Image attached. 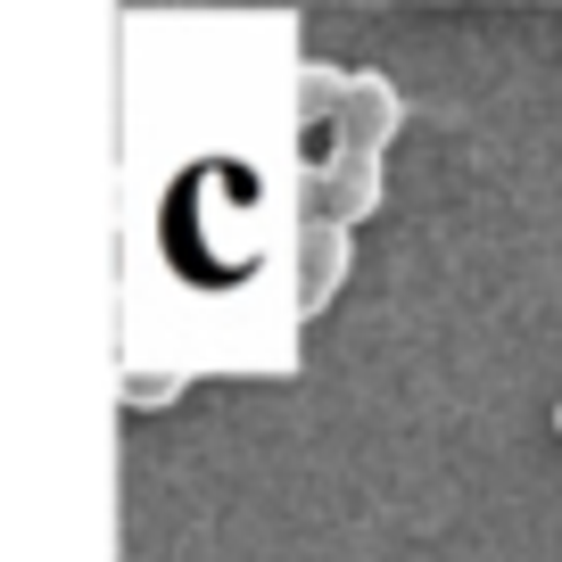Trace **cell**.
Returning a JSON list of instances; mask_svg holds the SVG:
<instances>
[{"label": "cell", "mask_w": 562, "mask_h": 562, "mask_svg": "<svg viewBox=\"0 0 562 562\" xmlns=\"http://www.w3.org/2000/svg\"><path fill=\"white\" fill-rule=\"evenodd\" d=\"M299 199H306V215H323V224H364V215L381 207V158H372V149H339V140H331V158L306 166Z\"/></svg>", "instance_id": "obj_1"}, {"label": "cell", "mask_w": 562, "mask_h": 562, "mask_svg": "<svg viewBox=\"0 0 562 562\" xmlns=\"http://www.w3.org/2000/svg\"><path fill=\"white\" fill-rule=\"evenodd\" d=\"M397 124H405L397 83H389V75H356L339 116H331V133H339V149H372V158H381L389 140H397Z\"/></svg>", "instance_id": "obj_2"}, {"label": "cell", "mask_w": 562, "mask_h": 562, "mask_svg": "<svg viewBox=\"0 0 562 562\" xmlns=\"http://www.w3.org/2000/svg\"><path fill=\"white\" fill-rule=\"evenodd\" d=\"M348 265H356L348 224L306 215V224H299V315H323V306H331V290L348 281Z\"/></svg>", "instance_id": "obj_3"}, {"label": "cell", "mask_w": 562, "mask_h": 562, "mask_svg": "<svg viewBox=\"0 0 562 562\" xmlns=\"http://www.w3.org/2000/svg\"><path fill=\"white\" fill-rule=\"evenodd\" d=\"M348 83H356V75H339V67H323V58H306V67H299V116H306V124L339 116V100H348Z\"/></svg>", "instance_id": "obj_4"}, {"label": "cell", "mask_w": 562, "mask_h": 562, "mask_svg": "<svg viewBox=\"0 0 562 562\" xmlns=\"http://www.w3.org/2000/svg\"><path fill=\"white\" fill-rule=\"evenodd\" d=\"M175 389H182V372H124V405H133V414L175 405Z\"/></svg>", "instance_id": "obj_5"}, {"label": "cell", "mask_w": 562, "mask_h": 562, "mask_svg": "<svg viewBox=\"0 0 562 562\" xmlns=\"http://www.w3.org/2000/svg\"><path fill=\"white\" fill-rule=\"evenodd\" d=\"M554 430H562V405H554Z\"/></svg>", "instance_id": "obj_6"}]
</instances>
